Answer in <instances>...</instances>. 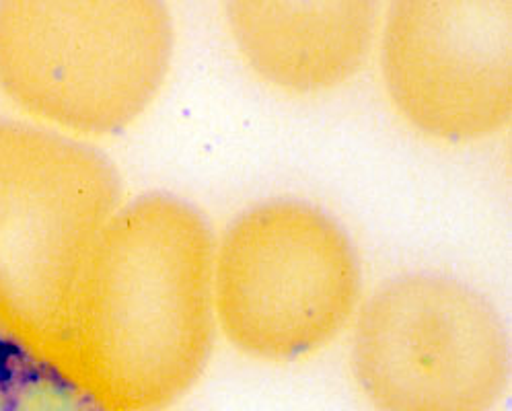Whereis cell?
Returning a JSON list of instances; mask_svg holds the SVG:
<instances>
[{"instance_id": "cell-6", "label": "cell", "mask_w": 512, "mask_h": 411, "mask_svg": "<svg viewBox=\"0 0 512 411\" xmlns=\"http://www.w3.org/2000/svg\"><path fill=\"white\" fill-rule=\"evenodd\" d=\"M385 91L412 128L475 142L512 116V3L397 0L379 25Z\"/></svg>"}, {"instance_id": "cell-3", "label": "cell", "mask_w": 512, "mask_h": 411, "mask_svg": "<svg viewBox=\"0 0 512 411\" xmlns=\"http://www.w3.org/2000/svg\"><path fill=\"white\" fill-rule=\"evenodd\" d=\"M173 52L175 23L159 0H0V91L68 136L134 124Z\"/></svg>"}, {"instance_id": "cell-5", "label": "cell", "mask_w": 512, "mask_h": 411, "mask_svg": "<svg viewBox=\"0 0 512 411\" xmlns=\"http://www.w3.org/2000/svg\"><path fill=\"white\" fill-rule=\"evenodd\" d=\"M350 329L352 377L375 411H496L506 399L504 317L457 276H393L362 298Z\"/></svg>"}, {"instance_id": "cell-4", "label": "cell", "mask_w": 512, "mask_h": 411, "mask_svg": "<svg viewBox=\"0 0 512 411\" xmlns=\"http://www.w3.org/2000/svg\"><path fill=\"white\" fill-rule=\"evenodd\" d=\"M362 298L356 245L317 204L260 202L216 239V325L249 358L280 364L317 354L352 325Z\"/></svg>"}, {"instance_id": "cell-2", "label": "cell", "mask_w": 512, "mask_h": 411, "mask_svg": "<svg viewBox=\"0 0 512 411\" xmlns=\"http://www.w3.org/2000/svg\"><path fill=\"white\" fill-rule=\"evenodd\" d=\"M83 138L0 120V335L56 366L89 259L122 206Z\"/></svg>"}, {"instance_id": "cell-7", "label": "cell", "mask_w": 512, "mask_h": 411, "mask_svg": "<svg viewBox=\"0 0 512 411\" xmlns=\"http://www.w3.org/2000/svg\"><path fill=\"white\" fill-rule=\"evenodd\" d=\"M231 40L276 89L311 95L342 87L377 46L381 9L371 0H233Z\"/></svg>"}, {"instance_id": "cell-8", "label": "cell", "mask_w": 512, "mask_h": 411, "mask_svg": "<svg viewBox=\"0 0 512 411\" xmlns=\"http://www.w3.org/2000/svg\"><path fill=\"white\" fill-rule=\"evenodd\" d=\"M0 411H101L62 370L0 335Z\"/></svg>"}, {"instance_id": "cell-1", "label": "cell", "mask_w": 512, "mask_h": 411, "mask_svg": "<svg viewBox=\"0 0 512 411\" xmlns=\"http://www.w3.org/2000/svg\"><path fill=\"white\" fill-rule=\"evenodd\" d=\"M214 247L204 214L163 192L107 224L56 360L101 411H165L202 379L218 331Z\"/></svg>"}]
</instances>
